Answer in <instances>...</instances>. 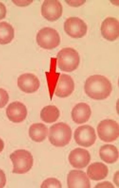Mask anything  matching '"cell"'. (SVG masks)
Listing matches in <instances>:
<instances>
[{"mask_svg": "<svg viewBox=\"0 0 119 188\" xmlns=\"http://www.w3.org/2000/svg\"><path fill=\"white\" fill-rule=\"evenodd\" d=\"M68 188L90 187V181L86 173L78 170H72L69 172L67 178Z\"/></svg>", "mask_w": 119, "mask_h": 188, "instance_id": "5bb4252c", "label": "cell"}, {"mask_svg": "<svg viewBox=\"0 0 119 188\" xmlns=\"http://www.w3.org/2000/svg\"><path fill=\"white\" fill-rule=\"evenodd\" d=\"M9 96L4 89L0 88V108L4 107L8 103Z\"/></svg>", "mask_w": 119, "mask_h": 188, "instance_id": "603a6c76", "label": "cell"}, {"mask_svg": "<svg viewBox=\"0 0 119 188\" xmlns=\"http://www.w3.org/2000/svg\"><path fill=\"white\" fill-rule=\"evenodd\" d=\"M84 91L91 99L98 100L107 98L112 91V84L103 75H92L86 80L84 85Z\"/></svg>", "mask_w": 119, "mask_h": 188, "instance_id": "6da1fadb", "label": "cell"}, {"mask_svg": "<svg viewBox=\"0 0 119 188\" xmlns=\"http://www.w3.org/2000/svg\"><path fill=\"white\" fill-rule=\"evenodd\" d=\"M6 114L9 119L13 122H22L26 118L27 111L26 106L18 101L13 102L8 106Z\"/></svg>", "mask_w": 119, "mask_h": 188, "instance_id": "7c38bea8", "label": "cell"}, {"mask_svg": "<svg viewBox=\"0 0 119 188\" xmlns=\"http://www.w3.org/2000/svg\"><path fill=\"white\" fill-rule=\"evenodd\" d=\"M94 187L114 188V187L111 182L106 181L98 184Z\"/></svg>", "mask_w": 119, "mask_h": 188, "instance_id": "d4e9b609", "label": "cell"}, {"mask_svg": "<svg viewBox=\"0 0 119 188\" xmlns=\"http://www.w3.org/2000/svg\"><path fill=\"white\" fill-rule=\"evenodd\" d=\"M48 133V129L44 124L34 123L30 127L29 135L34 141L37 142L43 141L46 138Z\"/></svg>", "mask_w": 119, "mask_h": 188, "instance_id": "d6986e66", "label": "cell"}, {"mask_svg": "<svg viewBox=\"0 0 119 188\" xmlns=\"http://www.w3.org/2000/svg\"><path fill=\"white\" fill-rule=\"evenodd\" d=\"M101 30L104 38L109 41H114L119 37V21L115 18L108 17L102 22Z\"/></svg>", "mask_w": 119, "mask_h": 188, "instance_id": "8fae6325", "label": "cell"}, {"mask_svg": "<svg viewBox=\"0 0 119 188\" xmlns=\"http://www.w3.org/2000/svg\"><path fill=\"white\" fill-rule=\"evenodd\" d=\"M62 7L60 2L57 0H45L41 7V15L48 20L54 21L61 16Z\"/></svg>", "mask_w": 119, "mask_h": 188, "instance_id": "9c48e42d", "label": "cell"}, {"mask_svg": "<svg viewBox=\"0 0 119 188\" xmlns=\"http://www.w3.org/2000/svg\"><path fill=\"white\" fill-rule=\"evenodd\" d=\"M74 138L79 145L88 147L95 143L96 136L95 129L93 127L85 125L79 126L76 129Z\"/></svg>", "mask_w": 119, "mask_h": 188, "instance_id": "52a82bcc", "label": "cell"}, {"mask_svg": "<svg viewBox=\"0 0 119 188\" xmlns=\"http://www.w3.org/2000/svg\"><path fill=\"white\" fill-rule=\"evenodd\" d=\"M58 66L62 71L70 72L76 70L80 63L78 52L71 48H63L57 55Z\"/></svg>", "mask_w": 119, "mask_h": 188, "instance_id": "3957f363", "label": "cell"}, {"mask_svg": "<svg viewBox=\"0 0 119 188\" xmlns=\"http://www.w3.org/2000/svg\"><path fill=\"white\" fill-rule=\"evenodd\" d=\"M109 170L104 164L99 162L92 163L87 168V176L92 180L99 181L105 178L107 176Z\"/></svg>", "mask_w": 119, "mask_h": 188, "instance_id": "e0dca14e", "label": "cell"}, {"mask_svg": "<svg viewBox=\"0 0 119 188\" xmlns=\"http://www.w3.org/2000/svg\"><path fill=\"white\" fill-rule=\"evenodd\" d=\"M99 154L103 161L109 164L115 162L118 158L117 148L111 144H106L101 146L99 149Z\"/></svg>", "mask_w": 119, "mask_h": 188, "instance_id": "ac0fdd59", "label": "cell"}, {"mask_svg": "<svg viewBox=\"0 0 119 188\" xmlns=\"http://www.w3.org/2000/svg\"><path fill=\"white\" fill-rule=\"evenodd\" d=\"M36 40L40 47L48 50L56 48L60 42V36L57 31L48 27L43 28L39 30L37 35Z\"/></svg>", "mask_w": 119, "mask_h": 188, "instance_id": "5b68a950", "label": "cell"}, {"mask_svg": "<svg viewBox=\"0 0 119 188\" xmlns=\"http://www.w3.org/2000/svg\"><path fill=\"white\" fill-rule=\"evenodd\" d=\"M13 2L16 5L20 7H23L24 6H26L29 5L33 1L32 0L29 1H21L19 0H12Z\"/></svg>", "mask_w": 119, "mask_h": 188, "instance_id": "83f0119b", "label": "cell"}, {"mask_svg": "<svg viewBox=\"0 0 119 188\" xmlns=\"http://www.w3.org/2000/svg\"><path fill=\"white\" fill-rule=\"evenodd\" d=\"M113 181L116 185L118 187V171H117L115 174L113 178Z\"/></svg>", "mask_w": 119, "mask_h": 188, "instance_id": "f1b7e54d", "label": "cell"}, {"mask_svg": "<svg viewBox=\"0 0 119 188\" xmlns=\"http://www.w3.org/2000/svg\"><path fill=\"white\" fill-rule=\"evenodd\" d=\"M67 4L72 7H78L82 5L86 1L85 0H65Z\"/></svg>", "mask_w": 119, "mask_h": 188, "instance_id": "cb8c5ba5", "label": "cell"}, {"mask_svg": "<svg viewBox=\"0 0 119 188\" xmlns=\"http://www.w3.org/2000/svg\"><path fill=\"white\" fill-rule=\"evenodd\" d=\"M97 130L99 138L106 142H113L119 136V124L112 119H106L101 121L97 126Z\"/></svg>", "mask_w": 119, "mask_h": 188, "instance_id": "8992f818", "label": "cell"}, {"mask_svg": "<svg viewBox=\"0 0 119 188\" xmlns=\"http://www.w3.org/2000/svg\"><path fill=\"white\" fill-rule=\"evenodd\" d=\"M41 188H59L62 187L60 182L57 179L54 178H50L45 180L40 186Z\"/></svg>", "mask_w": 119, "mask_h": 188, "instance_id": "7402d4cb", "label": "cell"}, {"mask_svg": "<svg viewBox=\"0 0 119 188\" xmlns=\"http://www.w3.org/2000/svg\"><path fill=\"white\" fill-rule=\"evenodd\" d=\"M40 82L37 77L31 73H26L18 78L17 85L22 91L27 93L36 91L40 86Z\"/></svg>", "mask_w": 119, "mask_h": 188, "instance_id": "30bf717a", "label": "cell"}, {"mask_svg": "<svg viewBox=\"0 0 119 188\" xmlns=\"http://www.w3.org/2000/svg\"><path fill=\"white\" fill-rule=\"evenodd\" d=\"M64 29L66 33L73 38H81L86 34L87 26L82 19L77 17H71L64 23Z\"/></svg>", "mask_w": 119, "mask_h": 188, "instance_id": "ba28073f", "label": "cell"}, {"mask_svg": "<svg viewBox=\"0 0 119 188\" xmlns=\"http://www.w3.org/2000/svg\"><path fill=\"white\" fill-rule=\"evenodd\" d=\"M90 159V155L87 150L80 148H77L71 151L68 156L70 164L74 168H83L89 164Z\"/></svg>", "mask_w": 119, "mask_h": 188, "instance_id": "4fadbf2b", "label": "cell"}, {"mask_svg": "<svg viewBox=\"0 0 119 188\" xmlns=\"http://www.w3.org/2000/svg\"><path fill=\"white\" fill-rule=\"evenodd\" d=\"M60 115L59 109L55 106L49 105L44 107L40 113L41 120L47 123H51L56 121Z\"/></svg>", "mask_w": 119, "mask_h": 188, "instance_id": "ffe728a7", "label": "cell"}, {"mask_svg": "<svg viewBox=\"0 0 119 188\" xmlns=\"http://www.w3.org/2000/svg\"><path fill=\"white\" fill-rule=\"evenodd\" d=\"M4 146V143L3 140L0 138V153L1 152Z\"/></svg>", "mask_w": 119, "mask_h": 188, "instance_id": "f546056e", "label": "cell"}, {"mask_svg": "<svg viewBox=\"0 0 119 188\" xmlns=\"http://www.w3.org/2000/svg\"><path fill=\"white\" fill-rule=\"evenodd\" d=\"M75 84L71 76L66 74H62L58 81L55 94L60 98H65L70 96L73 91Z\"/></svg>", "mask_w": 119, "mask_h": 188, "instance_id": "9a60e30c", "label": "cell"}, {"mask_svg": "<svg viewBox=\"0 0 119 188\" xmlns=\"http://www.w3.org/2000/svg\"><path fill=\"white\" fill-rule=\"evenodd\" d=\"M13 164L12 172L24 174L29 171L33 164V158L30 152L24 149L15 151L10 155Z\"/></svg>", "mask_w": 119, "mask_h": 188, "instance_id": "277c9868", "label": "cell"}, {"mask_svg": "<svg viewBox=\"0 0 119 188\" xmlns=\"http://www.w3.org/2000/svg\"><path fill=\"white\" fill-rule=\"evenodd\" d=\"M91 110L90 106L87 103L80 102L76 105L71 111L73 120L77 124H82L89 120Z\"/></svg>", "mask_w": 119, "mask_h": 188, "instance_id": "2e32d148", "label": "cell"}, {"mask_svg": "<svg viewBox=\"0 0 119 188\" xmlns=\"http://www.w3.org/2000/svg\"><path fill=\"white\" fill-rule=\"evenodd\" d=\"M7 12L6 7L2 3L0 2V20L4 18Z\"/></svg>", "mask_w": 119, "mask_h": 188, "instance_id": "4316f807", "label": "cell"}, {"mask_svg": "<svg viewBox=\"0 0 119 188\" xmlns=\"http://www.w3.org/2000/svg\"><path fill=\"white\" fill-rule=\"evenodd\" d=\"M14 37V30L9 23L0 22V44L5 45L10 42Z\"/></svg>", "mask_w": 119, "mask_h": 188, "instance_id": "44dd1931", "label": "cell"}, {"mask_svg": "<svg viewBox=\"0 0 119 188\" xmlns=\"http://www.w3.org/2000/svg\"><path fill=\"white\" fill-rule=\"evenodd\" d=\"M6 179L4 171L0 169V188L4 187L6 184Z\"/></svg>", "mask_w": 119, "mask_h": 188, "instance_id": "484cf974", "label": "cell"}, {"mask_svg": "<svg viewBox=\"0 0 119 188\" xmlns=\"http://www.w3.org/2000/svg\"><path fill=\"white\" fill-rule=\"evenodd\" d=\"M72 130L67 124L60 122L51 126L49 129L48 138L50 143L57 147H64L71 141Z\"/></svg>", "mask_w": 119, "mask_h": 188, "instance_id": "7a4b0ae2", "label": "cell"}]
</instances>
